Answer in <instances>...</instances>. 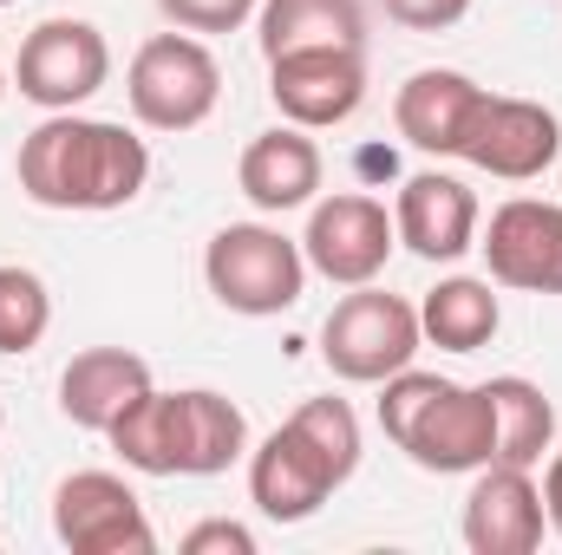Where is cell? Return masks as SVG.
Listing matches in <instances>:
<instances>
[{
	"mask_svg": "<svg viewBox=\"0 0 562 555\" xmlns=\"http://www.w3.org/2000/svg\"><path fill=\"white\" fill-rule=\"evenodd\" d=\"M13 177H20V196L40 209L105 216V209L138 203V190L150 183V144L112 118L46 112V125L20 138Z\"/></svg>",
	"mask_w": 562,
	"mask_h": 555,
	"instance_id": "obj_1",
	"label": "cell"
},
{
	"mask_svg": "<svg viewBox=\"0 0 562 555\" xmlns=\"http://www.w3.org/2000/svg\"><path fill=\"white\" fill-rule=\"evenodd\" d=\"M105 438L125 457V471H138V477H223L229 464L249 457L243 406L210 386H183V393L150 386Z\"/></svg>",
	"mask_w": 562,
	"mask_h": 555,
	"instance_id": "obj_2",
	"label": "cell"
},
{
	"mask_svg": "<svg viewBox=\"0 0 562 555\" xmlns=\"http://www.w3.org/2000/svg\"><path fill=\"white\" fill-rule=\"evenodd\" d=\"M380 431L431 477H464V471H484L497 457L491 393L419 373V366L380 380Z\"/></svg>",
	"mask_w": 562,
	"mask_h": 555,
	"instance_id": "obj_3",
	"label": "cell"
},
{
	"mask_svg": "<svg viewBox=\"0 0 562 555\" xmlns=\"http://www.w3.org/2000/svg\"><path fill=\"white\" fill-rule=\"evenodd\" d=\"M425 347L419 307L406 294H386V287H353L347 301H334V314L321 320V360L334 380L347 386H380L393 373H406Z\"/></svg>",
	"mask_w": 562,
	"mask_h": 555,
	"instance_id": "obj_4",
	"label": "cell"
},
{
	"mask_svg": "<svg viewBox=\"0 0 562 555\" xmlns=\"http://www.w3.org/2000/svg\"><path fill=\"white\" fill-rule=\"evenodd\" d=\"M203 281L229 314L269 320V314H288L307 294V256H301L294 236H281L269 223H229L203 249Z\"/></svg>",
	"mask_w": 562,
	"mask_h": 555,
	"instance_id": "obj_5",
	"label": "cell"
},
{
	"mask_svg": "<svg viewBox=\"0 0 562 555\" xmlns=\"http://www.w3.org/2000/svg\"><path fill=\"white\" fill-rule=\"evenodd\" d=\"M125 99H132V118H138L144 132H196L216 112V99H223V66L183 26L150 33L132 53Z\"/></svg>",
	"mask_w": 562,
	"mask_h": 555,
	"instance_id": "obj_6",
	"label": "cell"
},
{
	"mask_svg": "<svg viewBox=\"0 0 562 555\" xmlns=\"http://www.w3.org/2000/svg\"><path fill=\"white\" fill-rule=\"evenodd\" d=\"M112 79V46L92 20H40L26 39H20V59H13V86L26 105L40 112H79L86 99H99Z\"/></svg>",
	"mask_w": 562,
	"mask_h": 555,
	"instance_id": "obj_7",
	"label": "cell"
},
{
	"mask_svg": "<svg viewBox=\"0 0 562 555\" xmlns=\"http://www.w3.org/2000/svg\"><path fill=\"white\" fill-rule=\"evenodd\" d=\"M53 536L72 555H150L157 530L119 471H72L53 490Z\"/></svg>",
	"mask_w": 562,
	"mask_h": 555,
	"instance_id": "obj_8",
	"label": "cell"
},
{
	"mask_svg": "<svg viewBox=\"0 0 562 555\" xmlns=\"http://www.w3.org/2000/svg\"><path fill=\"white\" fill-rule=\"evenodd\" d=\"M400 249V229L386 216L380 196H360V190H340L327 203H314L307 216V236H301V256H307V275L334 281V287H367V281L386 275Z\"/></svg>",
	"mask_w": 562,
	"mask_h": 555,
	"instance_id": "obj_9",
	"label": "cell"
},
{
	"mask_svg": "<svg viewBox=\"0 0 562 555\" xmlns=\"http://www.w3.org/2000/svg\"><path fill=\"white\" fill-rule=\"evenodd\" d=\"M458 157L497 183H537L550 163L562 157V118L537 99H504V92H484L464 138H458Z\"/></svg>",
	"mask_w": 562,
	"mask_h": 555,
	"instance_id": "obj_10",
	"label": "cell"
},
{
	"mask_svg": "<svg viewBox=\"0 0 562 555\" xmlns=\"http://www.w3.org/2000/svg\"><path fill=\"white\" fill-rule=\"evenodd\" d=\"M269 99L281 125L334 132L367 105V46H307L269 59Z\"/></svg>",
	"mask_w": 562,
	"mask_h": 555,
	"instance_id": "obj_11",
	"label": "cell"
},
{
	"mask_svg": "<svg viewBox=\"0 0 562 555\" xmlns=\"http://www.w3.org/2000/svg\"><path fill=\"white\" fill-rule=\"evenodd\" d=\"M477 249L497 287L562 294V203H543V196L497 203L491 223L477 229Z\"/></svg>",
	"mask_w": 562,
	"mask_h": 555,
	"instance_id": "obj_12",
	"label": "cell"
},
{
	"mask_svg": "<svg viewBox=\"0 0 562 555\" xmlns=\"http://www.w3.org/2000/svg\"><path fill=\"white\" fill-rule=\"evenodd\" d=\"M347 477L314 451V438L294 424V418H281L276 431L249 451V503L269 517V523H307V517H321V503L340 490Z\"/></svg>",
	"mask_w": 562,
	"mask_h": 555,
	"instance_id": "obj_13",
	"label": "cell"
},
{
	"mask_svg": "<svg viewBox=\"0 0 562 555\" xmlns=\"http://www.w3.org/2000/svg\"><path fill=\"white\" fill-rule=\"evenodd\" d=\"M550 530L543 484L524 464H484L464 497V550L471 555H537Z\"/></svg>",
	"mask_w": 562,
	"mask_h": 555,
	"instance_id": "obj_14",
	"label": "cell"
},
{
	"mask_svg": "<svg viewBox=\"0 0 562 555\" xmlns=\"http://www.w3.org/2000/svg\"><path fill=\"white\" fill-rule=\"evenodd\" d=\"M393 229H400V242H406L419 262H458V256L477 249L484 209H477V196H471L464 177H451V170H419V177L400 183Z\"/></svg>",
	"mask_w": 562,
	"mask_h": 555,
	"instance_id": "obj_15",
	"label": "cell"
},
{
	"mask_svg": "<svg viewBox=\"0 0 562 555\" xmlns=\"http://www.w3.org/2000/svg\"><path fill=\"white\" fill-rule=\"evenodd\" d=\"M150 393V360L132 347H86L59 373V418L79 431H112Z\"/></svg>",
	"mask_w": 562,
	"mask_h": 555,
	"instance_id": "obj_16",
	"label": "cell"
},
{
	"mask_svg": "<svg viewBox=\"0 0 562 555\" xmlns=\"http://www.w3.org/2000/svg\"><path fill=\"white\" fill-rule=\"evenodd\" d=\"M327 163H321V144L307 138L301 125H276V132H256L243 144V163H236V183L243 196L262 209V216H288V209H307L314 190H321Z\"/></svg>",
	"mask_w": 562,
	"mask_h": 555,
	"instance_id": "obj_17",
	"label": "cell"
},
{
	"mask_svg": "<svg viewBox=\"0 0 562 555\" xmlns=\"http://www.w3.org/2000/svg\"><path fill=\"white\" fill-rule=\"evenodd\" d=\"M477 99H484V86H477L471 72L425 66V72H413V79L400 86L393 125H400V138L413 144V150H425V157H458V138H464Z\"/></svg>",
	"mask_w": 562,
	"mask_h": 555,
	"instance_id": "obj_18",
	"label": "cell"
},
{
	"mask_svg": "<svg viewBox=\"0 0 562 555\" xmlns=\"http://www.w3.org/2000/svg\"><path fill=\"white\" fill-rule=\"evenodd\" d=\"M256 33H262V59L307 53V46H367V13L360 0H262Z\"/></svg>",
	"mask_w": 562,
	"mask_h": 555,
	"instance_id": "obj_19",
	"label": "cell"
},
{
	"mask_svg": "<svg viewBox=\"0 0 562 555\" xmlns=\"http://www.w3.org/2000/svg\"><path fill=\"white\" fill-rule=\"evenodd\" d=\"M419 327L431 347H445V353H477V347H491L497 340V327H504V301H497V281L484 275H445L431 294L419 301Z\"/></svg>",
	"mask_w": 562,
	"mask_h": 555,
	"instance_id": "obj_20",
	"label": "cell"
},
{
	"mask_svg": "<svg viewBox=\"0 0 562 555\" xmlns=\"http://www.w3.org/2000/svg\"><path fill=\"white\" fill-rule=\"evenodd\" d=\"M484 393H491V412H497V457L491 464L537 471L557 451V406H550V393L537 380H524V373H497V380H484Z\"/></svg>",
	"mask_w": 562,
	"mask_h": 555,
	"instance_id": "obj_21",
	"label": "cell"
},
{
	"mask_svg": "<svg viewBox=\"0 0 562 555\" xmlns=\"http://www.w3.org/2000/svg\"><path fill=\"white\" fill-rule=\"evenodd\" d=\"M53 327V294L46 281L20 262H0V353H33Z\"/></svg>",
	"mask_w": 562,
	"mask_h": 555,
	"instance_id": "obj_22",
	"label": "cell"
},
{
	"mask_svg": "<svg viewBox=\"0 0 562 555\" xmlns=\"http://www.w3.org/2000/svg\"><path fill=\"white\" fill-rule=\"evenodd\" d=\"M288 418L314 438V451H321L340 477H353V471H360V418H353L347 399H307V406H294Z\"/></svg>",
	"mask_w": 562,
	"mask_h": 555,
	"instance_id": "obj_23",
	"label": "cell"
},
{
	"mask_svg": "<svg viewBox=\"0 0 562 555\" xmlns=\"http://www.w3.org/2000/svg\"><path fill=\"white\" fill-rule=\"evenodd\" d=\"M256 7L262 0H157V13L170 20V26H183V33H236V26H249L256 20Z\"/></svg>",
	"mask_w": 562,
	"mask_h": 555,
	"instance_id": "obj_24",
	"label": "cell"
},
{
	"mask_svg": "<svg viewBox=\"0 0 562 555\" xmlns=\"http://www.w3.org/2000/svg\"><path fill=\"white\" fill-rule=\"evenodd\" d=\"M183 555H256V530H243V523H229V517H210V523H196V530H183Z\"/></svg>",
	"mask_w": 562,
	"mask_h": 555,
	"instance_id": "obj_25",
	"label": "cell"
},
{
	"mask_svg": "<svg viewBox=\"0 0 562 555\" xmlns=\"http://www.w3.org/2000/svg\"><path fill=\"white\" fill-rule=\"evenodd\" d=\"M386 13L400 26H413V33H445V26H458L471 13V0H386Z\"/></svg>",
	"mask_w": 562,
	"mask_h": 555,
	"instance_id": "obj_26",
	"label": "cell"
},
{
	"mask_svg": "<svg viewBox=\"0 0 562 555\" xmlns=\"http://www.w3.org/2000/svg\"><path fill=\"white\" fill-rule=\"evenodd\" d=\"M543 510H550V530L562 536V444L550 451V471H543Z\"/></svg>",
	"mask_w": 562,
	"mask_h": 555,
	"instance_id": "obj_27",
	"label": "cell"
},
{
	"mask_svg": "<svg viewBox=\"0 0 562 555\" xmlns=\"http://www.w3.org/2000/svg\"><path fill=\"white\" fill-rule=\"evenodd\" d=\"M0 99H7V66H0Z\"/></svg>",
	"mask_w": 562,
	"mask_h": 555,
	"instance_id": "obj_28",
	"label": "cell"
},
{
	"mask_svg": "<svg viewBox=\"0 0 562 555\" xmlns=\"http://www.w3.org/2000/svg\"><path fill=\"white\" fill-rule=\"evenodd\" d=\"M0 7H13V0H0Z\"/></svg>",
	"mask_w": 562,
	"mask_h": 555,
	"instance_id": "obj_29",
	"label": "cell"
},
{
	"mask_svg": "<svg viewBox=\"0 0 562 555\" xmlns=\"http://www.w3.org/2000/svg\"><path fill=\"white\" fill-rule=\"evenodd\" d=\"M0 424H7V418H0Z\"/></svg>",
	"mask_w": 562,
	"mask_h": 555,
	"instance_id": "obj_30",
	"label": "cell"
}]
</instances>
